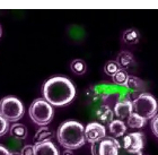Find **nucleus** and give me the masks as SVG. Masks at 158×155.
I'll list each match as a JSON object with an SVG mask.
<instances>
[{
	"mask_svg": "<svg viewBox=\"0 0 158 155\" xmlns=\"http://www.w3.org/2000/svg\"><path fill=\"white\" fill-rule=\"evenodd\" d=\"M42 93L44 100L51 105L62 106L73 101L76 95V88L68 78L56 76L46 80Z\"/></svg>",
	"mask_w": 158,
	"mask_h": 155,
	"instance_id": "nucleus-1",
	"label": "nucleus"
},
{
	"mask_svg": "<svg viewBox=\"0 0 158 155\" xmlns=\"http://www.w3.org/2000/svg\"><path fill=\"white\" fill-rule=\"evenodd\" d=\"M56 137L62 147L67 151H73L86 143L85 127L78 121H66L59 127Z\"/></svg>",
	"mask_w": 158,
	"mask_h": 155,
	"instance_id": "nucleus-2",
	"label": "nucleus"
},
{
	"mask_svg": "<svg viewBox=\"0 0 158 155\" xmlns=\"http://www.w3.org/2000/svg\"><path fill=\"white\" fill-rule=\"evenodd\" d=\"M133 105V112L141 117L142 119L150 120L154 119L157 114L158 111V104L156 99L150 94L142 93L132 102Z\"/></svg>",
	"mask_w": 158,
	"mask_h": 155,
	"instance_id": "nucleus-3",
	"label": "nucleus"
},
{
	"mask_svg": "<svg viewBox=\"0 0 158 155\" xmlns=\"http://www.w3.org/2000/svg\"><path fill=\"white\" fill-rule=\"evenodd\" d=\"M30 117L34 123L41 127H45L53 118L52 105L44 99L35 100L30 106Z\"/></svg>",
	"mask_w": 158,
	"mask_h": 155,
	"instance_id": "nucleus-4",
	"label": "nucleus"
},
{
	"mask_svg": "<svg viewBox=\"0 0 158 155\" xmlns=\"http://www.w3.org/2000/svg\"><path fill=\"white\" fill-rule=\"evenodd\" d=\"M24 114V106L20 100L14 96H6L0 101V116L7 121L16 122Z\"/></svg>",
	"mask_w": 158,
	"mask_h": 155,
	"instance_id": "nucleus-5",
	"label": "nucleus"
},
{
	"mask_svg": "<svg viewBox=\"0 0 158 155\" xmlns=\"http://www.w3.org/2000/svg\"><path fill=\"white\" fill-rule=\"evenodd\" d=\"M121 145L114 137H105L102 140L92 144L93 155H118Z\"/></svg>",
	"mask_w": 158,
	"mask_h": 155,
	"instance_id": "nucleus-6",
	"label": "nucleus"
},
{
	"mask_svg": "<svg viewBox=\"0 0 158 155\" xmlns=\"http://www.w3.org/2000/svg\"><path fill=\"white\" fill-rule=\"evenodd\" d=\"M121 147L128 152H141L145 145V136L140 131L130 132L122 137L121 142L118 140Z\"/></svg>",
	"mask_w": 158,
	"mask_h": 155,
	"instance_id": "nucleus-7",
	"label": "nucleus"
},
{
	"mask_svg": "<svg viewBox=\"0 0 158 155\" xmlns=\"http://www.w3.org/2000/svg\"><path fill=\"white\" fill-rule=\"evenodd\" d=\"M106 137L105 127L99 122H90L85 127V138L86 142L94 144Z\"/></svg>",
	"mask_w": 158,
	"mask_h": 155,
	"instance_id": "nucleus-8",
	"label": "nucleus"
},
{
	"mask_svg": "<svg viewBox=\"0 0 158 155\" xmlns=\"http://www.w3.org/2000/svg\"><path fill=\"white\" fill-rule=\"evenodd\" d=\"M114 114L118 118V120H124L128 119L129 116L133 112V105L131 101H122L118 102L114 106Z\"/></svg>",
	"mask_w": 158,
	"mask_h": 155,
	"instance_id": "nucleus-9",
	"label": "nucleus"
},
{
	"mask_svg": "<svg viewBox=\"0 0 158 155\" xmlns=\"http://www.w3.org/2000/svg\"><path fill=\"white\" fill-rule=\"evenodd\" d=\"M34 155H60L52 142H45L34 145Z\"/></svg>",
	"mask_w": 158,
	"mask_h": 155,
	"instance_id": "nucleus-10",
	"label": "nucleus"
},
{
	"mask_svg": "<svg viewBox=\"0 0 158 155\" xmlns=\"http://www.w3.org/2000/svg\"><path fill=\"white\" fill-rule=\"evenodd\" d=\"M109 131L114 138H121L125 135L127 125L122 120H113L109 125Z\"/></svg>",
	"mask_w": 158,
	"mask_h": 155,
	"instance_id": "nucleus-11",
	"label": "nucleus"
},
{
	"mask_svg": "<svg viewBox=\"0 0 158 155\" xmlns=\"http://www.w3.org/2000/svg\"><path fill=\"white\" fill-rule=\"evenodd\" d=\"M113 116H114V112H112L111 108L107 105H102L97 111V118L103 123H109L110 125L113 121Z\"/></svg>",
	"mask_w": 158,
	"mask_h": 155,
	"instance_id": "nucleus-12",
	"label": "nucleus"
},
{
	"mask_svg": "<svg viewBox=\"0 0 158 155\" xmlns=\"http://www.w3.org/2000/svg\"><path fill=\"white\" fill-rule=\"evenodd\" d=\"M51 138H52V131L48 127H41L34 136V143L41 144V143L51 142L50 140Z\"/></svg>",
	"mask_w": 158,
	"mask_h": 155,
	"instance_id": "nucleus-13",
	"label": "nucleus"
},
{
	"mask_svg": "<svg viewBox=\"0 0 158 155\" xmlns=\"http://www.w3.org/2000/svg\"><path fill=\"white\" fill-rule=\"evenodd\" d=\"M10 135L17 139H25L27 137V128L22 123H15L10 127Z\"/></svg>",
	"mask_w": 158,
	"mask_h": 155,
	"instance_id": "nucleus-14",
	"label": "nucleus"
},
{
	"mask_svg": "<svg viewBox=\"0 0 158 155\" xmlns=\"http://www.w3.org/2000/svg\"><path fill=\"white\" fill-rule=\"evenodd\" d=\"M146 123V120L142 119L141 117H139L138 114H135V112H132L129 118L127 119V126L130 127V128L133 129H140L142 128Z\"/></svg>",
	"mask_w": 158,
	"mask_h": 155,
	"instance_id": "nucleus-15",
	"label": "nucleus"
},
{
	"mask_svg": "<svg viewBox=\"0 0 158 155\" xmlns=\"http://www.w3.org/2000/svg\"><path fill=\"white\" fill-rule=\"evenodd\" d=\"M116 62L120 65V67H123V68H127L133 62V57L130 52L128 51H122L120 52L118 57V61Z\"/></svg>",
	"mask_w": 158,
	"mask_h": 155,
	"instance_id": "nucleus-16",
	"label": "nucleus"
},
{
	"mask_svg": "<svg viewBox=\"0 0 158 155\" xmlns=\"http://www.w3.org/2000/svg\"><path fill=\"white\" fill-rule=\"evenodd\" d=\"M139 33L137 32V30H127L123 33V41H124L127 44H135V43H138L139 41Z\"/></svg>",
	"mask_w": 158,
	"mask_h": 155,
	"instance_id": "nucleus-17",
	"label": "nucleus"
},
{
	"mask_svg": "<svg viewBox=\"0 0 158 155\" xmlns=\"http://www.w3.org/2000/svg\"><path fill=\"white\" fill-rule=\"evenodd\" d=\"M70 68L73 70V73H75L76 75H82V74H85V71H86V63H85V61H82V60L76 59L71 62Z\"/></svg>",
	"mask_w": 158,
	"mask_h": 155,
	"instance_id": "nucleus-18",
	"label": "nucleus"
},
{
	"mask_svg": "<svg viewBox=\"0 0 158 155\" xmlns=\"http://www.w3.org/2000/svg\"><path fill=\"white\" fill-rule=\"evenodd\" d=\"M128 78H129V75L128 73L125 71V70L123 69H120L118 71V73L114 75V76L112 77L113 82H114V84H116V85H127V82H128Z\"/></svg>",
	"mask_w": 158,
	"mask_h": 155,
	"instance_id": "nucleus-19",
	"label": "nucleus"
},
{
	"mask_svg": "<svg viewBox=\"0 0 158 155\" xmlns=\"http://www.w3.org/2000/svg\"><path fill=\"white\" fill-rule=\"evenodd\" d=\"M120 69H121V67H120V65H118L116 61H109V62H106L105 66H104V71H105L109 76H112V77L114 76Z\"/></svg>",
	"mask_w": 158,
	"mask_h": 155,
	"instance_id": "nucleus-20",
	"label": "nucleus"
},
{
	"mask_svg": "<svg viewBox=\"0 0 158 155\" xmlns=\"http://www.w3.org/2000/svg\"><path fill=\"white\" fill-rule=\"evenodd\" d=\"M129 88H132V89H137L140 86V82H139V79H137L135 77H132V76H129L128 78V82H127V85Z\"/></svg>",
	"mask_w": 158,
	"mask_h": 155,
	"instance_id": "nucleus-21",
	"label": "nucleus"
},
{
	"mask_svg": "<svg viewBox=\"0 0 158 155\" xmlns=\"http://www.w3.org/2000/svg\"><path fill=\"white\" fill-rule=\"evenodd\" d=\"M8 129H9L8 121H7L5 118H2V117L0 116V137L6 134V132L8 131Z\"/></svg>",
	"mask_w": 158,
	"mask_h": 155,
	"instance_id": "nucleus-22",
	"label": "nucleus"
},
{
	"mask_svg": "<svg viewBox=\"0 0 158 155\" xmlns=\"http://www.w3.org/2000/svg\"><path fill=\"white\" fill-rule=\"evenodd\" d=\"M22 155H34V146L33 145H26L24 146L22 152H20Z\"/></svg>",
	"mask_w": 158,
	"mask_h": 155,
	"instance_id": "nucleus-23",
	"label": "nucleus"
},
{
	"mask_svg": "<svg viewBox=\"0 0 158 155\" xmlns=\"http://www.w3.org/2000/svg\"><path fill=\"white\" fill-rule=\"evenodd\" d=\"M152 129L154 135L158 138V114L152 120Z\"/></svg>",
	"mask_w": 158,
	"mask_h": 155,
	"instance_id": "nucleus-24",
	"label": "nucleus"
},
{
	"mask_svg": "<svg viewBox=\"0 0 158 155\" xmlns=\"http://www.w3.org/2000/svg\"><path fill=\"white\" fill-rule=\"evenodd\" d=\"M118 155H143L141 152H128L123 147H120L118 149Z\"/></svg>",
	"mask_w": 158,
	"mask_h": 155,
	"instance_id": "nucleus-25",
	"label": "nucleus"
},
{
	"mask_svg": "<svg viewBox=\"0 0 158 155\" xmlns=\"http://www.w3.org/2000/svg\"><path fill=\"white\" fill-rule=\"evenodd\" d=\"M0 155H11V153H10L5 146L0 145Z\"/></svg>",
	"mask_w": 158,
	"mask_h": 155,
	"instance_id": "nucleus-26",
	"label": "nucleus"
},
{
	"mask_svg": "<svg viewBox=\"0 0 158 155\" xmlns=\"http://www.w3.org/2000/svg\"><path fill=\"white\" fill-rule=\"evenodd\" d=\"M62 155H73V153H71V151H66V152H63Z\"/></svg>",
	"mask_w": 158,
	"mask_h": 155,
	"instance_id": "nucleus-27",
	"label": "nucleus"
},
{
	"mask_svg": "<svg viewBox=\"0 0 158 155\" xmlns=\"http://www.w3.org/2000/svg\"><path fill=\"white\" fill-rule=\"evenodd\" d=\"M11 155H22L20 153H11Z\"/></svg>",
	"mask_w": 158,
	"mask_h": 155,
	"instance_id": "nucleus-28",
	"label": "nucleus"
},
{
	"mask_svg": "<svg viewBox=\"0 0 158 155\" xmlns=\"http://www.w3.org/2000/svg\"><path fill=\"white\" fill-rule=\"evenodd\" d=\"M0 37H1V27H0Z\"/></svg>",
	"mask_w": 158,
	"mask_h": 155,
	"instance_id": "nucleus-29",
	"label": "nucleus"
}]
</instances>
